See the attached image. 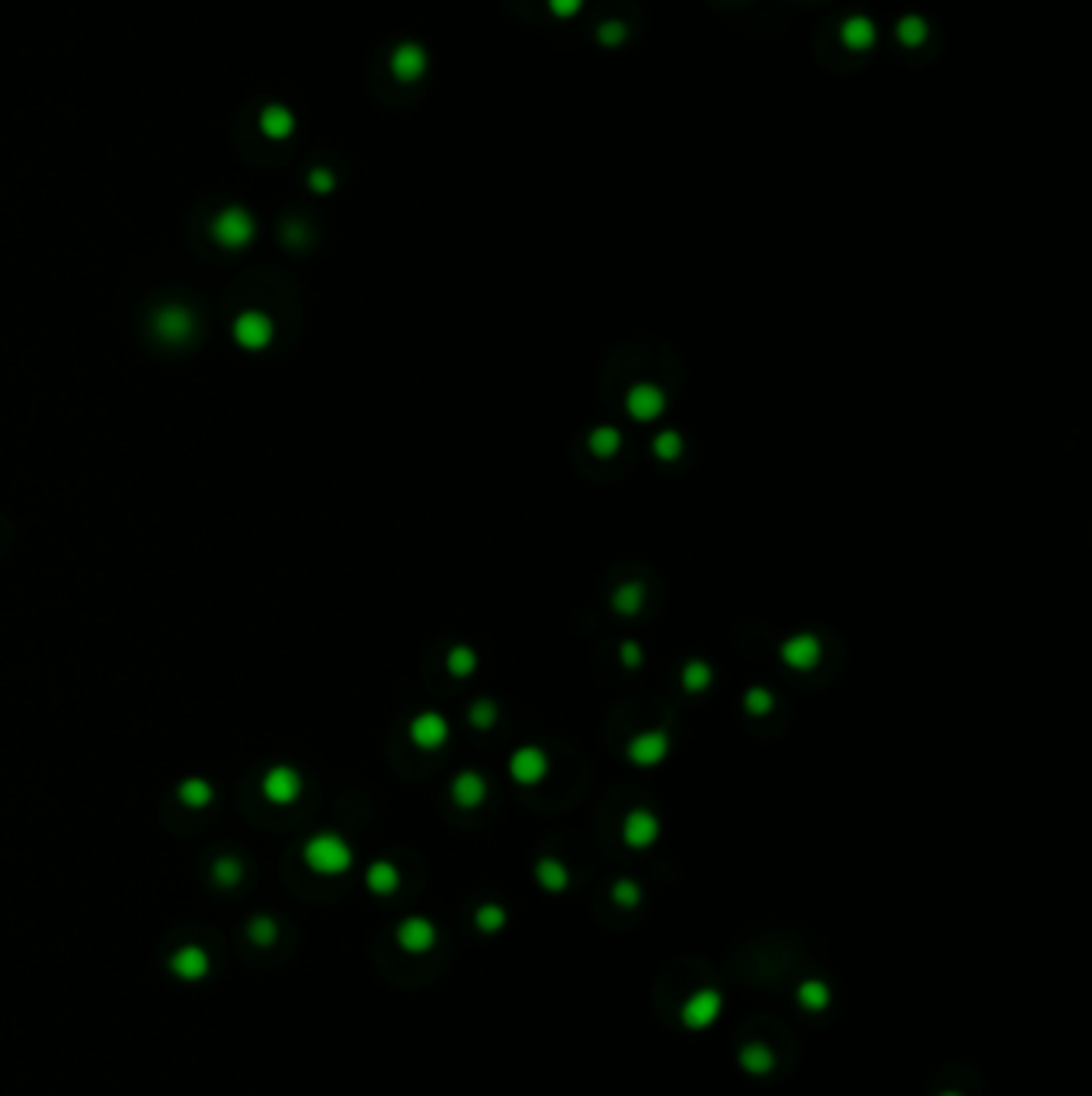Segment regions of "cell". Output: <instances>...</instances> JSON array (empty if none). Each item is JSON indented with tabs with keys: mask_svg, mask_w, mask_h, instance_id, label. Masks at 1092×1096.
Returning <instances> with one entry per match:
<instances>
[{
	"mask_svg": "<svg viewBox=\"0 0 1092 1096\" xmlns=\"http://www.w3.org/2000/svg\"><path fill=\"white\" fill-rule=\"evenodd\" d=\"M305 865L317 875H343L353 865V846L347 844V837H340L334 831H321L315 837L305 840Z\"/></svg>",
	"mask_w": 1092,
	"mask_h": 1096,
	"instance_id": "1",
	"label": "cell"
},
{
	"mask_svg": "<svg viewBox=\"0 0 1092 1096\" xmlns=\"http://www.w3.org/2000/svg\"><path fill=\"white\" fill-rule=\"evenodd\" d=\"M211 238L224 251H244L257 238V222L244 206H228L211 219Z\"/></svg>",
	"mask_w": 1092,
	"mask_h": 1096,
	"instance_id": "2",
	"label": "cell"
},
{
	"mask_svg": "<svg viewBox=\"0 0 1092 1096\" xmlns=\"http://www.w3.org/2000/svg\"><path fill=\"white\" fill-rule=\"evenodd\" d=\"M231 337L234 343L241 349H247V353H260V349L270 347L276 337L273 317L266 315V311H260V308H247V311H241V315L234 317Z\"/></svg>",
	"mask_w": 1092,
	"mask_h": 1096,
	"instance_id": "3",
	"label": "cell"
},
{
	"mask_svg": "<svg viewBox=\"0 0 1092 1096\" xmlns=\"http://www.w3.org/2000/svg\"><path fill=\"white\" fill-rule=\"evenodd\" d=\"M151 327H154V334H158L160 340H167V343H186V340H192V334H196V315H192L186 305H160L158 311H154Z\"/></svg>",
	"mask_w": 1092,
	"mask_h": 1096,
	"instance_id": "4",
	"label": "cell"
},
{
	"mask_svg": "<svg viewBox=\"0 0 1092 1096\" xmlns=\"http://www.w3.org/2000/svg\"><path fill=\"white\" fill-rule=\"evenodd\" d=\"M625 408L634 421H657L666 408V395H663L660 385H653V382H638V385H631L628 395H625Z\"/></svg>",
	"mask_w": 1092,
	"mask_h": 1096,
	"instance_id": "5",
	"label": "cell"
},
{
	"mask_svg": "<svg viewBox=\"0 0 1092 1096\" xmlns=\"http://www.w3.org/2000/svg\"><path fill=\"white\" fill-rule=\"evenodd\" d=\"M305 789V782H302V773L295 770V767H273V770H266L263 776V795L273 801V805H292L298 795Z\"/></svg>",
	"mask_w": 1092,
	"mask_h": 1096,
	"instance_id": "6",
	"label": "cell"
},
{
	"mask_svg": "<svg viewBox=\"0 0 1092 1096\" xmlns=\"http://www.w3.org/2000/svg\"><path fill=\"white\" fill-rule=\"evenodd\" d=\"M721 1007H725L721 994L714 991V988H702V991H695L692 997L683 1003L679 1016H683V1022L689 1029H708V1026L721 1016Z\"/></svg>",
	"mask_w": 1092,
	"mask_h": 1096,
	"instance_id": "7",
	"label": "cell"
},
{
	"mask_svg": "<svg viewBox=\"0 0 1092 1096\" xmlns=\"http://www.w3.org/2000/svg\"><path fill=\"white\" fill-rule=\"evenodd\" d=\"M167 965H170V975H173L177 981H186V984L202 981L211 971L209 952H205L202 946H196V943H190V946H179L177 952L170 956Z\"/></svg>",
	"mask_w": 1092,
	"mask_h": 1096,
	"instance_id": "8",
	"label": "cell"
},
{
	"mask_svg": "<svg viewBox=\"0 0 1092 1096\" xmlns=\"http://www.w3.org/2000/svg\"><path fill=\"white\" fill-rule=\"evenodd\" d=\"M778 654H782V661H785L791 670H814V667L820 664V654H823V648H820L817 635L798 632V635H791L788 642H782Z\"/></svg>",
	"mask_w": 1092,
	"mask_h": 1096,
	"instance_id": "9",
	"label": "cell"
},
{
	"mask_svg": "<svg viewBox=\"0 0 1092 1096\" xmlns=\"http://www.w3.org/2000/svg\"><path fill=\"white\" fill-rule=\"evenodd\" d=\"M394 939H398V946L410 956H423V952H430L436 946V927H432V920L426 917H407L400 920L398 930H394Z\"/></svg>",
	"mask_w": 1092,
	"mask_h": 1096,
	"instance_id": "10",
	"label": "cell"
},
{
	"mask_svg": "<svg viewBox=\"0 0 1092 1096\" xmlns=\"http://www.w3.org/2000/svg\"><path fill=\"white\" fill-rule=\"evenodd\" d=\"M660 837V821H657V814L647 812V808H634V812L625 814V821H621V840L634 850H644V846H651L653 840Z\"/></svg>",
	"mask_w": 1092,
	"mask_h": 1096,
	"instance_id": "11",
	"label": "cell"
},
{
	"mask_svg": "<svg viewBox=\"0 0 1092 1096\" xmlns=\"http://www.w3.org/2000/svg\"><path fill=\"white\" fill-rule=\"evenodd\" d=\"M666 754H670V738H666V731H657V727L641 731L628 740V760L638 767H653Z\"/></svg>",
	"mask_w": 1092,
	"mask_h": 1096,
	"instance_id": "12",
	"label": "cell"
},
{
	"mask_svg": "<svg viewBox=\"0 0 1092 1096\" xmlns=\"http://www.w3.org/2000/svg\"><path fill=\"white\" fill-rule=\"evenodd\" d=\"M548 773V757L542 747H519L510 757V776L519 786H538Z\"/></svg>",
	"mask_w": 1092,
	"mask_h": 1096,
	"instance_id": "13",
	"label": "cell"
},
{
	"mask_svg": "<svg viewBox=\"0 0 1092 1096\" xmlns=\"http://www.w3.org/2000/svg\"><path fill=\"white\" fill-rule=\"evenodd\" d=\"M410 740L420 750H436L449 740V721L439 712H420L410 721Z\"/></svg>",
	"mask_w": 1092,
	"mask_h": 1096,
	"instance_id": "14",
	"label": "cell"
},
{
	"mask_svg": "<svg viewBox=\"0 0 1092 1096\" xmlns=\"http://www.w3.org/2000/svg\"><path fill=\"white\" fill-rule=\"evenodd\" d=\"M452 799H455L458 808H478V805L487 799V780L474 770L458 773V776L452 780Z\"/></svg>",
	"mask_w": 1092,
	"mask_h": 1096,
	"instance_id": "15",
	"label": "cell"
},
{
	"mask_svg": "<svg viewBox=\"0 0 1092 1096\" xmlns=\"http://www.w3.org/2000/svg\"><path fill=\"white\" fill-rule=\"evenodd\" d=\"M366 885H368V891H372V895H381V897L394 895V891H398V885H400L398 865L388 863V859H375V863L366 869Z\"/></svg>",
	"mask_w": 1092,
	"mask_h": 1096,
	"instance_id": "16",
	"label": "cell"
},
{
	"mask_svg": "<svg viewBox=\"0 0 1092 1096\" xmlns=\"http://www.w3.org/2000/svg\"><path fill=\"white\" fill-rule=\"evenodd\" d=\"M740 1067H744L746 1074H753V1077H766L769 1071L776 1067V1054H772V1048H769V1045L750 1042V1045H744V1048H740Z\"/></svg>",
	"mask_w": 1092,
	"mask_h": 1096,
	"instance_id": "17",
	"label": "cell"
},
{
	"mask_svg": "<svg viewBox=\"0 0 1092 1096\" xmlns=\"http://www.w3.org/2000/svg\"><path fill=\"white\" fill-rule=\"evenodd\" d=\"M177 799L183 801L186 808H192V812H202L205 805H211L215 789H211L209 780H202V776H190V780H183L177 786Z\"/></svg>",
	"mask_w": 1092,
	"mask_h": 1096,
	"instance_id": "18",
	"label": "cell"
},
{
	"mask_svg": "<svg viewBox=\"0 0 1092 1096\" xmlns=\"http://www.w3.org/2000/svg\"><path fill=\"white\" fill-rule=\"evenodd\" d=\"M536 878H538V885L545 888V891L557 895V891H564V888H568L570 872H568V865L561 863V859H555V856H545V859H538V865H536Z\"/></svg>",
	"mask_w": 1092,
	"mask_h": 1096,
	"instance_id": "19",
	"label": "cell"
},
{
	"mask_svg": "<svg viewBox=\"0 0 1092 1096\" xmlns=\"http://www.w3.org/2000/svg\"><path fill=\"white\" fill-rule=\"evenodd\" d=\"M292 128H295V116L285 106L270 103L260 113V132L266 138H285V135H292Z\"/></svg>",
	"mask_w": 1092,
	"mask_h": 1096,
	"instance_id": "20",
	"label": "cell"
},
{
	"mask_svg": "<svg viewBox=\"0 0 1092 1096\" xmlns=\"http://www.w3.org/2000/svg\"><path fill=\"white\" fill-rule=\"evenodd\" d=\"M644 606V587L638 580H628V584H621L619 590L612 593V610L621 612V616H634V612H641Z\"/></svg>",
	"mask_w": 1092,
	"mask_h": 1096,
	"instance_id": "21",
	"label": "cell"
},
{
	"mask_svg": "<svg viewBox=\"0 0 1092 1096\" xmlns=\"http://www.w3.org/2000/svg\"><path fill=\"white\" fill-rule=\"evenodd\" d=\"M587 446L596 459H612V455L621 449V433L615 430V427H596V430L589 433Z\"/></svg>",
	"mask_w": 1092,
	"mask_h": 1096,
	"instance_id": "22",
	"label": "cell"
},
{
	"mask_svg": "<svg viewBox=\"0 0 1092 1096\" xmlns=\"http://www.w3.org/2000/svg\"><path fill=\"white\" fill-rule=\"evenodd\" d=\"M211 878H215V885H221V888L241 885L244 863L237 859V856H218V859L211 863Z\"/></svg>",
	"mask_w": 1092,
	"mask_h": 1096,
	"instance_id": "23",
	"label": "cell"
},
{
	"mask_svg": "<svg viewBox=\"0 0 1092 1096\" xmlns=\"http://www.w3.org/2000/svg\"><path fill=\"white\" fill-rule=\"evenodd\" d=\"M445 667H449L452 676L465 680V676L474 674V667H478V654H474L468 644H455V648L449 651V657H445Z\"/></svg>",
	"mask_w": 1092,
	"mask_h": 1096,
	"instance_id": "24",
	"label": "cell"
},
{
	"mask_svg": "<svg viewBox=\"0 0 1092 1096\" xmlns=\"http://www.w3.org/2000/svg\"><path fill=\"white\" fill-rule=\"evenodd\" d=\"M247 936H250L253 946H273L276 936H279V923L270 914H257L247 923Z\"/></svg>",
	"mask_w": 1092,
	"mask_h": 1096,
	"instance_id": "25",
	"label": "cell"
},
{
	"mask_svg": "<svg viewBox=\"0 0 1092 1096\" xmlns=\"http://www.w3.org/2000/svg\"><path fill=\"white\" fill-rule=\"evenodd\" d=\"M798 1003L804 1010H823L827 1003H830V988L823 984V981H804L798 988Z\"/></svg>",
	"mask_w": 1092,
	"mask_h": 1096,
	"instance_id": "26",
	"label": "cell"
},
{
	"mask_svg": "<svg viewBox=\"0 0 1092 1096\" xmlns=\"http://www.w3.org/2000/svg\"><path fill=\"white\" fill-rule=\"evenodd\" d=\"M712 686V667L705 664V661H689L683 667V689L689 693H702Z\"/></svg>",
	"mask_w": 1092,
	"mask_h": 1096,
	"instance_id": "27",
	"label": "cell"
},
{
	"mask_svg": "<svg viewBox=\"0 0 1092 1096\" xmlns=\"http://www.w3.org/2000/svg\"><path fill=\"white\" fill-rule=\"evenodd\" d=\"M653 455L663 459V462H673V459H679L683 455V436L676 430H663L653 436Z\"/></svg>",
	"mask_w": 1092,
	"mask_h": 1096,
	"instance_id": "28",
	"label": "cell"
},
{
	"mask_svg": "<svg viewBox=\"0 0 1092 1096\" xmlns=\"http://www.w3.org/2000/svg\"><path fill=\"white\" fill-rule=\"evenodd\" d=\"M506 923V910L500 904H481L474 910V927L481 933H497Z\"/></svg>",
	"mask_w": 1092,
	"mask_h": 1096,
	"instance_id": "29",
	"label": "cell"
},
{
	"mask_svg": "<svg viewBox=\"0 0 1092 1096\" xmlns=\"http://www.w3.org/2000/svg\"><path fill=\"white\" fill-rule=\"evenodd\" d=\"M772 706H776V699H772V693H769V689H763V686H753V689H746L744 708L750 712V715H769V712H772Z\"/></svg>",
	"mask_w": 1092,
	"mask_h": 1096,
	"instance_id": "30",
	"label": "cell"
},
{
	"mask_svg": "<svg viewBox=\"0 0 1092 1096\" xmlns=\"http://www.w3.org/2000/svg\"><path fill=\"white\" fill-rule=\"evenodd\" d=\"M612 901L619 907H638L641 904V885L631 882V878H619V882L612 885Z\"/></svg>",
	"mask_w": 1092,
	"mask_h": 1096,
	"instance_id": "31",
	"label": "cell"
},
{
	"mask_svg": "<svg viewBox=\"0 0 1092 1096\" xmlns=\"http://www.w3.org/2000/svg\"><path fill=\"white\" fill-rule=\"evenodd\" d=\"M468 721H471L474 727L487 731V727L497 721V706L491 699H478V702H471V708H468Z\"/></svg>",
	"mask_w": 1092,
	"mask_h": 1096,
	"instance_id": "32",
	"label": "cell"
},
{
	"mask_svg": "<svg viewBox=\"0 0 1092 1096\" xmlns=\"http://www.w3.org/2000/svg\"><path fill=\"white\" fill-rule=\"evenodd\" d=\"M283 241H285V244H292V247H298V244L305 241V225H302V222H295V219H289V222H283Z\"/></svg>",
	"mask_w": 1092,
	"mask_h": 1096,
	"instance_id": "33",
	"label": "cell"
},
{
	"mask_svg": "<svg viewBox=\"0 0 1092 1096\" xmlns=\"http://www.w3.org/2000/svg\"><path fill=\"white\" fill-rule=\"evenodd\" d=\"M308 186H311V190H317V192H327L330 190V186H334V177H330V170H311V173H308Z\"/></svg>",
	"mask_w": 1092,
	"mask_h": 1096,
	"instance_id": "34",
	"label": "cell"
},
{
	"mask_svg": "<svg viewBox=\"0 0 1092 1096\" xmlns=\"http://www.w3.org/2000/svg\"><path fill=\"white\" fill-rule=\"evenodd\" d=\"M621 664H625V667H638V664H641V644H638V642H625V644H621Z\"/></svg>",
	"mask_w": 1092,
	"mask_h": 1096,
	"instance_id": "35",
	"label": "cell"
},
{
	"mask_svg": "<svg viewBox=\"0 0 1092 1096\" xmlns=\"http://www.w3.org/2000/svg\"><path fill=\"white\" fill-rule=\"evenodd\" d=\"M942 1096H961V1093H942Z\"/></svg>",
	"mask_w": 1092,
	"mask_h": 1096,
	"instance_id": "36",
	"label": "cell"
}]
</instances>
